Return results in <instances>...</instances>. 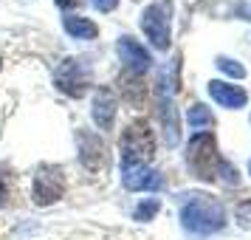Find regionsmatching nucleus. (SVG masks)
<instances>
[{"mask_svg":"<svg viewBox=\"0 0 251 240\" xmlns=\"http://www.w3.org/2000/svg\"><path fill=\"white\" fill-rule=\"evenodd\" d=\"M116 51H119V59L125 62L127 74H136V77H141V74H147L150 65H152V57H150V51L138 40H133V37H119V43H116Z\"/></svg>","mask_w":251,"mask_h":240,"instance_id":"0eeeda50","label":"nucleus"},{"mask_svg":"<svg viewBox=\"0 0 251 240\" xmlns=\"http://www.w3.org/2000/svg\"><path fill=\"white\" fill-rule=\"evenodd\" d=\"M122 93H125L127 102H133V105L144 102V85H141V80L136 74H125L122 77Z\"/></svg>","mask_w":251,"mask_h":240,"instance_id":"2eb2a0df","label":"nucleus"},{"mask_svg":"<svg viewBox=\"0 0 251 240\" xmlns=\"http://www.w3.org/2000/svg\"><path fill=\"white\" fill-rule=\"evenodd\" d=\"M116 110H119V102H116V93L107 88V85H99L96 93H93V102H91V116H93V125L99 130H113L116 122Z\"/></svg>","mask_w":251,"mask_h":240,"instance_id":"1a4fd4ad","label":"nucleus"},{"mask_svg":"<svg viewBox=\"0 0 251 240\" xmlns=\"http://www.w3.org/2000/svg\"><path fill=\"white\" fill-rule=\"evenodd\" d=\"M76 144H79V161L85 170L91 172H99L104 164V153H107V147H104V141L96 133H91V130H79L76 133Z\"/></svg>","mask_w":251,"mask_h":240,"instance_id":"9d476101","label":"nucleus"},{"mask_svg":"<svg viewBox=\"0 0 251 240\" xmlns=\"http://www.w3.org/2000/svg\"><path fill=\"white\" fill-rule=\"evenodd\" d=\"M6 201H9V184H6L3 172H0V206H6Z\"/></svg>","mask_w":251,"mask_h":240,"instance_id":"412c9836","label":"nucleus"},{"mask_svg":"<svg viewBox=\"0 0 251 240\" xmlns=\"http://www.w3.org/2000/svg\"><path fill=\"white\" fill-rule=\"evenodd\" d=\"M54 3H57L59 9H68V6H74V3H76V0H54Z\"/></svg>","mask_w":251,"mask_h":240,"instance_id":"4be33fe9","label":"nucleus"},{"mask_svg":"<svg viewBox=\"0 0 251 240\" xmlns=\"http://www.w3.org/2000/svg\"><path fill=\"white\" fill-rule=\"evenodd\" d=\"M141 31L147 37L152 48L167 51L172 37V0H155L141 12Z\"/></svg>","mask_w":251,"mask_h":240,"instance_id":"7ed1b4c3","label":"nucleus"},{"mask_svg":"<svg viewBox=\"0 0 251 240\" xmlns=\"http://www.w3.org/2000/svg\"><path fill=\"white\" fill-rule=\"evenodd\" d=\"M217 175H220V178H223L226 184H234V187H237V181H240L237 167H231L226 159H220V164H217Z\"/></svg>","mask_w":251,"mask_h":240,"instance_id":"a211bd4d","label":"nucleus"},{"mask_svg":"<svg viewBox=\"0 0 251 240\" xmlns=\"http://www.w3.org/2000/svg\"><path fill=\"white\" fill-rule=\"evenodd\" d=\"M209 96L215 99L220 107H228V110H237L249 102V93L243 91L240 85H228L223 80H212L209 82Z\"/></svg>","mask_w":251,"mask_h":240,"instance_id":"9b49d317","label":"nucleus"},{"mask_svg":"<svg viewBox=\"0 0 251 240\" xmlns=\"http://www.w3.org/2000/svg\"><path fill=\"white\" fill-rule=\"evenodd\" d=\"M119 153H122V164H150L152 161L155 138L144 119H136L125 127V133L119 138Z\"/></svg>","mask_w":251,"mask_h":240,"instance_id":"f03ea898","label":"nucleus"},{"mask_svg":"<svg viewBox=\"0 0 251 240\" xmlns=\"http://www.w3.org/2000/svg\"><path fill=\"white\" fill-rule=\"evenodd\" d=\"M186 122H189V127H192V130L206 133L209 127L215 125V116H212V110H209L206 105H192V107L186 110Z\"/></svg>","mask_w":251,"mask_h":240,"instance_id":"4468645a","label":"nucleus"},{"mask_svg":"<svg viewBox=\"0 0 251 240\" xmlns=\"http://www.w3.org/2000/svg\"><path fill=\"white\" fill-rule=\"evenodd\" d=\"M91 3H93V9L102 12V14H110L116 6H119V0H91Z\"/></svg>","mask_w":251,"mask_h":240,"instance_id":"aec40b11","label":"nucleus"},{"mask_svg":"<svg viewBox=\"0 0 251 240\" xmlns=\"http://www.w3.org/2000/svg\"><path fill=\"white\" fill-rule=\"evenodd\" d=\"M122 184L130 192H144V189H161L164 178L150 164H122Z\"/></svg>","mask_w":251,"mask_h":240,"instance_id":"6e6552de","label":"nucleus"},{"mask_svg":"<svg viewBox=\"0 0 251 240\" xmlns=\"http://www.w3.org/2000/svg\"><path fill=\"white\" fill-rule=\"evenodd\" d=\"M186 164L203 181H212L217 175L220 156H217V144H215V136L212 133H195L189 138V144H186Z\"/></svg>","mask_w":251,"mask_h":240,"instance_id":"20e7f679","label":"nucleus"},{"mask_svg":"<svg viewBox=\"0 0 251 240\" xmlns=\"http://www.w3.org/2000/svg\"><path fill=\"white\" fill-rule=\"evenodd\" d=\"M181 226L189 232V235H198V238H206V235H215L226 226V212H223V204L212 198L206 192H189L183 195L181 204Z\"/></svg>","mask_w":251,"mask_h":240,"instance_id":"f257e3e1","label":"nucleus"},{"mask_svg":"<svg viewBox=\"0 0 251 240\" xmlns=\"http://www.w3.org/2000/svg\"><path fill=\"white\" fill-rule=\"evenodd\" d=\"M161 209V201L158 198H144V201H138L136 209H133V220H141V223H147L152 217L158 215Z\"/></svg>","mask_w":251,"mask_h":240,"instance_id":"dca6fc26","label":"nucleus"},{"mask_svg":"<svg viewBox=\"0 0 251 240\" xmlns=\"http://www.w3.org/2000/svg\"><path fill=\"white\" fill-rule=\"evenodd\" d=\"M62 28L74 40H96L99 37V26L93 23L91 17H79V14H65L62 17Z\"/></svg>","mask_w":251,"mask_h":240,"instance_id":"ddd939ff","label":"nucleus"},{"mask_svg":"<svg viewBox=\"0 0 251 240\" xmlns=\"http://www.w3.org/2000/svg\"><path fill=\"white\" fill-rule=\"evenodd\" d=\"M249 170H251V161H249Z\"/></svg>","mask_w":251,"mask_h":240,"instance_id":"5701e85b","label":"nucleus"},{"mask_svg":"<svg viewBox=\"0 0 251 240\" xmlns=\"http://www.w3.org/2000/svg\"><path fill=\"white\" fill-rule=\"evenodd\" d=\"M54 85H57L59 93H65L71 99H79L85 96L88 85H91V71L88 65L76 57H68L59 62V68L54 71Z\"/></svg>","mask_w":251,"mask_h":240,"instance_id":"423d86ee","label":"nucleus"},{"mask_svg":"<svg viewBox=\"0 0 251 240\" xmlns=\"http://www.w3.org/2000/svg\"><path fill=\"white\" fill-rule=\"evenodd\" d=\"M65 195V172L57 164H46L37 167L34 178H31V201L37 206H51L62 201Z\"/></svg>","mask_w":251,"mask_h":240,"instance_id":"39448f33","label":"nucleus"},{"mask_svg":"<svg viewBox=\"0 0 251 240\" xmlns=\"http://www.w3.org/2000/svg\"><path fill=\"white\" fill-rule=\"evenodd\" d=\"M158 119H161V133L167 147H178L181 141V122H178V110L172 99H158Z\"/></svg>","mask_w":251,"mask_h":240,"instance_id":"f8f14e48","label":"nucleus"},{"mask_svg":"<svg viewBox=\"0 0 251 240\" xmlns=\"http://www.w3.org/2000/svg\"><path fill=\"white\" fill-rule=\"evenodd\" d=\"M215 65H217V68H220V71H223V74H228L231 80H243V77H246V68L240 65L237 59H228V57H217V59H215Z\"/></svg>","mask_w":251,"mask_h":240,"instance_id":"f3484780","label":"nucleus"},{"mask_svg":"<svg viewBox=\"0 0 251 240\" xmlns=\"http://www.w3.org/2000/svg\"><path fill=\"white\" fill-rule=\"evenodd\" d=\"M234 215H237V220L243 223V226H251V201H243V204H237Z\"/></svg>","mask_w":251,"mask_h":240,"instance_id":"6ab92c4d","label":"nucleus"},{"mask_svg":"<svg viewBox=\"0 0 251 240\" xmlns=\"http://www.w3.org/2000/svg\"><path fill=\"white\" fill-rule=\"evenodd\" d=\"M0 65H3V62H0Z\"/></svg>","mask_w":251,"mask_h":240,"instance_id":"b1692460","label":"nucleus"}]
</instances>
